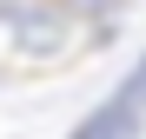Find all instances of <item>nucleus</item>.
<instances>
[{"label":"nucleus","instance_id":"2","mask_svg":"<svg viewBox=\"0 0 146 139\" xmlns=\"http://www.w3.org/2000/svg\"><path fill=\"white\" fill-rule=\"evenodd\" d=\"M66 139H146V113L126 99V93H113V99H100L86 119H73Z\"/></svg>","mask_w":146,"mask_h":139},{"label":"nucleus","instance_id":"1","mask_svg":"<svg viewBox=\"0 0 146 139\" xmlns=\"http://www.w3.org/2000/svg\"><path fill=\"white\" fill-rule=\"evenodd\" d=\"M0 20H13V46H20V60H60L66 46H73V20L60 7H13V0H0Z\"/></svg>","mask_w":146,"mask_h":139},{"label":"nucleus","instance_id":"3","mask_svg":"<svg viewBox=\"0 0 146 139\" xmlns=\"http://www.w3.org/2000/svg\"><path fill=\"white\" fill-rule=\"evenodd\" d=\"M53 7H60L66 20H113L126 0H53Z\"/></svg>","mask_w":146,"mask_h":139},{"label":"nucleus","instance_id":"4","mask_svg":"<svg viewBox=\"0 0 146 139\" xmlns=\"http://www.w3.org/2000/svg\"><path fill=\"white\" fill-rule=\"evenodd\" d=\"M119 93H126V99L146 113V53H139V66H133V73H126V86H119Z\"/></svg>","mask_w":146,"mask_h":139}]
</instances>
